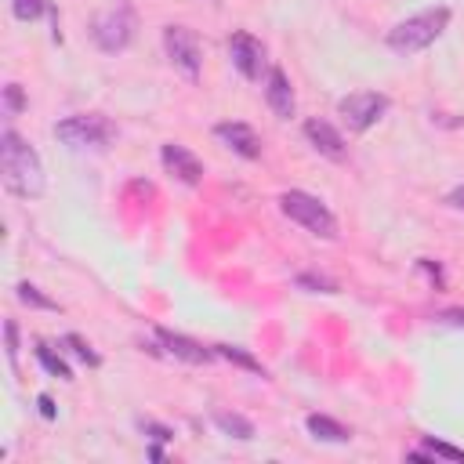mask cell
Here are the masks:
<instances>
[{
	"label": "cell",
	"mask_w": 464,
	"mask_h": 464,
	"mask_svg": "<svg viewBox=\"0 0 464 464\" xmlns=\"http://www.w3.org/2000/svg\"><path fill=\"white\" fill-rule=\"evenodd\" d=\"M0 174H4V188L22 199H40L47 188L40 152L11 127L0 134Z\"/></svg>",
	"instance_id": "cell-1"
},
{
	"label": "cell",
	"mask_w": 464,
	"mask_h": 464,
	"mask_svg": "<svg viewBox=\"0 0 464 464\" xmlns=\"http://www.w3.org/2000/svg\"><path fill=\"white\" fill-rule=\"evenodd\" d=\"M446 25H450V7H446V4L424 7V11L410 14V18H402V22L388 33V47H392L395 54H417V51L431 47V44L446 33Z\"/></svg>",
	"instance_id": "cell-2"
},
{
	"label": "cell",
	"mask_w": 464,
	"mask_h": 464,
	"mask_svg": "<svg viewBox=\"0 0 464 464\" xmlns=\"http://www.w3.org/2000/svg\"><path fill=\"white\" fill-rule=\"evenodd\" d=\"M279 207L290 221H297L301 228H308L312 236L319 239H337V218L326 210V203H319L315 196L301 192V188H290L279 196Z\"/></svg>",
	"instance_id": "cell-3"
},
{
	"label": "cell",
	"mask_w": 464,
	"mask_h": 464,
	"mask_svg": "<svg viewBox=\"0 0 464 464\" xmlns=\"http://www.w3.org/2000/svg\"><path fill=\"white\" fill-rule=\"evenodd\" d=\"M112 123L98 112H80V116H65L54 123V138L65 141L69 149H98L112 138Z\"/></svg>",
	"instance_id": "cell-4"
},
{
	"label": "cell",
	"mask_w": 464,
	"mask_h": 464,
	"mask_svg": "<svg viewBox=\"0 0 464 464\" xmlns=\"http://www.w3.org/2000/svg\"><path fill=\"white\" fill-rule=\"evenodd\" d=\"M91 40H94L105 54L123 51V47L134 40V11H130L127 4H116V7L102 11V14L91 22Z\"/></svg>",
	"instance_id": "cell-5"
},
{
	"label": "cell",
	"mask_w": 464,
	"mask_h": 464,
	"mask_svg": "<svg viewBox=\"0 0 464 464\" xmlns=\"http://www.w3.org/2000/svg\"><path fill=\"white\" fill-rule=\"evenodd\" d=\"M341 120L348 123V130H370L384 112H388V94L381 91H352L337 102Z\"/></svg>",
	"instance_id": "cell-6"
},
{
	"label": "cell",
	"mask_w": 464,
	"mask_h": 464,
	"mask_svg": "<svg viewBox=\"0 0 464 464\" xmlns=\"http://www.w3.org/2000/svg\"><path fill=\"white\" fill-rule=\"evenodd\" d=\"M163 47H167V58L174 69H181L188 80L199 76V65H203V47H199V36L185 25H167L163 29Z\"/></svg>",
	"instance_id": "cell-7"
},
{
	"label": "cell",
	"mask_w": 464,
	"mask_h": 464,
	"mask_svg": "<svg viewBox=\"0 0 464 464\" xmlns=\"http://www.w3.org/2000/svg\"><path fill=\"white\" fill-rule=\"evenodd\" d=\"M228 58H232V65L239 69L243 80H261V72H265V47H261L257 36L236 29L228 36Z\"/></svg>",
	"instance_id": "cell-8"
},
{
	"label": "cell",
	"mask_w": 464,
	"mask_h": 464,
	"mask_svg": "<svg viewBox=\"0 0 464 464\" xmlns=\"http://www.w3.org/2000/svg\"><path fill=\"white\" fill-rule=\"evenodd\" d=\"M265 102H268V109H272L279 120H290V116H294V109H297V102H294V87H290V76H286L279 65H272V69L265 72Z\"/></svg>",
	"instance_id": "cell-9"
},
{
	"label": "cell",
	"mask_w": 464,
	"mask_h": 464,
	"mask_svg": "<svg viewBox=\"0 0 464 464\" xmlns=\"http://www.w3.org/2000/svg\"><path fill=\"white\" fill-rule=\"evenodd\" d=\"M214 134H218L232 152H239L243 160H257V156H261V138H257V130H254L250 123L225 120V123L214 127Z\"/></svg>",
	"instance_id": "cell-10"
},
{
	"label": "cell",
	"mask_w": 464,
	"mask_h": 464,
	"mask_svg": "<svg viewBox=\"0 0 464 464\" xmlns=\"http://www.w3.org/2000/svg\"><path fill=\"white\" fill-rule=\"evenodd\" d=\"M160 160H163V167H167L178 181H185V185H199V178H203V163H199V156L188 152L185 145L167 141V145L160 149Z\"/></svg>",
	"instance_id": "cell-11"
},
{
	"label": "cell",
	"mask_w": 464,
	"mask_h": 464,
	"mask_svg": "<svg viewBox=\"0 0 464 464\" xmlns=\"http://www.w3.org/2000/svg\"><path fill=\"white\" fill-rule=\"evenodd\" d=\"M304 138L315 145V152H323V156L334 160V163H341L344 152H348L341 130H337L334 123H326V120H308V123H304Z\"/></svg>",
	"instance_id": "cell-12"
},
{
	"label": "cell",
	"mask_w": 464,
	"mask_h": 464,
	"mask_svg": "<svg viewBox=\"0 0 464 464\" xmlns=\"http://www.w3.org/2000/svg\"><path fill=\"white\" fill-rule=\"evenodd\" d=\"M156 341L167 348V355H174V359H181V362H192V366L210 362V359L218 355V352H210V348L196 344L192 337H185V334H170V330H156Z\"/></svg>",
	"instance_id": "cell-13"
},
{
	"label": "cell",
	"mask_w": 464,
	"mask_h": 464,
	"mask_svg": "<svg viewBox=\"0 0 464 464\" xmlns=\"http://www.w3.org/2000/svg\"><path fill=\"white\" fill-rule=\"evenodd\" d=\"M304 428H308L315 439H323V442H348V439H352V431H348L344 424H337L334 417H326V413H308Z\"/></svg>",
	"instance_id": "cell-14"
},
{
	"label": "cell",
	"mask_w": 464,
	"mask_h": 464,
	"mask_svg": "<svg viewBox=\"0 0 464 464\" xmlns=\"http://www.w3.org/2000/svg\"><path fill=\"white\" fill-rule=\"evenodd\" d=\"M214 424L225 431V435H232V439H239V442H246V439H254V424L243 417V413H228V410H218L214 413Z\"/></svg>",
	"instance_id": "cell-15"
},
{
	"label": "cell",
	"mask_w": 464,
	"mask_h": 464,
	"mask_svg": "<svg viewBox=\"0 0 464 464\" xmlns=\"http://www.w3.org/2000/svg\"><path fill=\"white\" fill-rule=\"evenodd\" d=\"M11 11H14V18H18V22H36L40 14H51V18L58 22V14H54L51 0H11Z\"/></svg>",
	"instance_id": "cell-16"
},
{
	"label": "cell",
	"mask_w": 464,
	"mask_h": 464,
	"mask_svg": "<svg viewBox=\"0 0 464 464\" xmlns=\"http://www.w3.org/2000/svg\"><path fill=\"white\" fill-rule=\"evenodd\" d=\"M36 359L44 362V370L51 373V377H62V381H72V370H69V362L62 359V355H54L47 344H36Z\"/></svg>",
	"instance_id": "cell-17"
},
{
	"label": "cell",
	"mask_w": 464,
	"mask_h": 464,
	"mask_svg": "<svg viewBox=\"0 0 464 464\" xmlns=\"http://www.w3.org/2000/svg\"><path fill=\"white\" fill-rule=\"evenodd\" d=\"M410 457H424V460H431V457L464 460V450H457V446H450V442H435V439H424V446H420V450H413Z\"/></svg>",
	"instance_id": "cell-18"
},
{
	"label": "cell",
	"mask_w": 464,
	"mask_h": 464,
	"mask_svg": "<svg viewBox=\"0 0 464 464\" xmlns=\"http://www.w3.org/2000/svg\"><path fill=\"white\" fill-rule=\"evenodd\" d=\"M214 352L221 355V359H228V362H239V366H246V370H254V373H265L261 370V362L254 359V355H246L239 344H214Z\"/></svg>",
	"instance_id": "cell-19"
},
{
	"label": "cell",
	"mask_w": 464,
	"mask_h": 464,
	"mask_svg": "<svg viewBox=\"0 0 464 464\" xmlns=\"http://www.w3.org/2000/svg\"><path fill=\"white\" fill-rule=\"evenodd\" d=\"M18 297H22L25 304H33V308H47V312H58V301L44 297V294H40V286H33V283H18Z\"/></svg>",
	"instance_id": "cell-20"
},
{
	"label": "cell",
	"mask_w": 464,
	"mask_h": 464,
	"mask_svg": "<svg viewBox=\"0 0 464 464\" xmlns=\"http://www.w3.org/2000/svg\"><path fill=\"white\" fill-rule=\"evenodd\" d=\"M65 344H69V348H72V352H76V355H80V359H83L87 366H98V362H102V359H98V352H91V344H87L83 337L69 334V337H65Z\"/></svg>",
	"instance_id": "cell-21"
},
{
	"label": "cell",
	"mask_w": 464,
	"mask_h": 464,
	"mask_svg": "<svg viewBox=\"0 0 464 464\" xmlns=\"http://www.w3.org/2000/svg\"><path fill=\"white\" fill-rule=\"evenodd\" d=\"M297 286H308V290H323V294H334L337 290V283L334 279H326V276H297Z\"/></svg>",
	"instance_id": "cell-22"
},
{
	"label": "cell",
	"mask_w": 464,
	"mask_h": 464,
	"mask_svg": "<svg viewBox=\"0 0 464 464\" xmlns=\"http://www.w3.org/2000/svg\"><path fill=\"white\" fill-rule=\"evenodd\" d=\"M4 105H7V112H22L25 109V98H22V87L18 83H7L4 87Z\"/></svg>",
	"instance_id": "cell-23"
},
{
	"label": "cell",
	"mask_w": 464,
	"mask_h": 464,
	"mask_svg": "<svg viewBox=\"0 0 464 464\" xmlns=\"http://www.w3.org/2000/svg\"><path fill=\"white\" fill-rule=\"evenodd\" d=\"M141 431H145L152 442H170V439H174V431H170L167 424H156V420H141Z\"/></svg>",
	"instance_id": "cell-24"
},
{
	"label": "cell",
	"mask_w": 464,
	"mask_h": 464,
	"mask_svg": "<svg viewBox=\"0 0 464 464\" xmlns=\"http://www.w3.org/2000/svg\"><path fill=\"white\" fill-rule=\"evenodd\" d=\"M4 330H7V359L14 362V355H18V326H14V323H7Z\"/></svg>",
	"instance_id": "cell-25"
},
{
	"label": "cell",
	"mask_w": 464,
	"mask_h": 464,
	"mask_svg": "<svg viewBox=\"0 0 464 464\" xmlns=\"http://www.w3.org/2000/svg\"><path fill=\"white\" fill-rule=\"evenodd\" d=\"M435 319H439V323H450V326H464V308H450V312H439Z\"/></svg>",
	"instance_id": "cell-26"
},
{
	"label": "cell",
	"mask_w": 464,
	"mask_h": 464,
	"mask_svg": "<svg viewBox=\"0 0 464 464\" xmlns=\"http://www.w3.org/2000/svg\"><path fill=\"white\" fill-rule=\"evenodd\" d=\"M36 406H40V417H44V420H54V402H51V395H40Z\"/></svg>",
	"instance_id": "cell-27"
},
{
	"label": "cell",
	"mask_w": 464,
	"mask_h": 464,
	"mask_svg": "<svg viewBox=\"0 0 464 464\" xmlns=\"http://www.w3.org/2000/svg\"><path fill=\"white\" fill-rule=\"evenodd\" d=\"M446 203H450V207H457V210H464V181L446 196Z\"/></svg>",
	"instance_id": "cell-28"
}]
</instances>
